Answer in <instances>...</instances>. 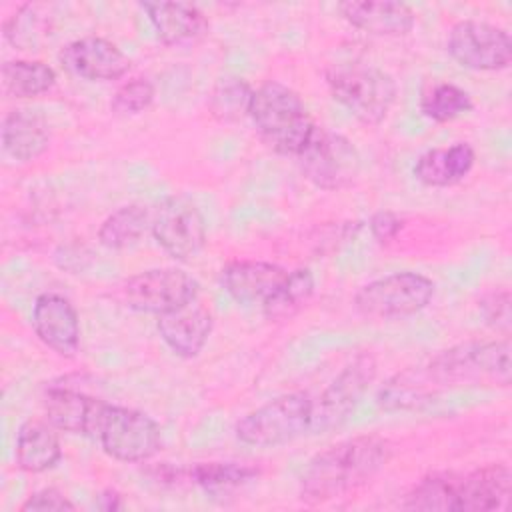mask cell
Here are the masks:
<instances>
[{
  "mask_svg": "<svg viewBox=\"0 0 512 512\" xmlns=\"http://www.w3.org/2000/svg\"><path fill=\"white\" fill-rule=\"evenodd\" d=\"M446 52L462 68L498 72L512 62L510 34L484 20H460L446 36Z\"/></svg>",
  "mask_w": 512,
  "mask_h": 512,
  "instance_id": "7c38bea8",
  "label": "cell"
},
{
  "mask_svg": "<svg viewBox=\"0 0 512 512\" xmlns=\"http://www.w3.org/2000/svg\"><path fill=\"white\" fill-rule=\"evenodd\" d=\"M434 282L412 270L392 272L362 284L354 294V308L370 320H398L422 312L434 298Z\"/></svg>",
  "mask_w": 512,
  "mask_h": 512,
  "instance_id": "52a82bcc",
  "label": "cell"
},
{
  "mask_svg": "<svg viewBox=\"0 0 512 512\" xmlns=\"http://www.w3.org/2000/svg\"><path fill=\"white\" fill-rule=\"evenodd\" d=\"M296 158L302 176L326 192H338L352 186L362 168L360 152L352 140L322 126L314 128Z\"/></svg>",
  "mask_w": 512,
  "mask_h": 512,
  "instance_id": "ba28073f",
  "label": "cell"
},
{
  "mask_svg": "<svg viewBox=\"0 0 512 512\" xmlns=\"http://www.w3.org/2000/svg\"><path fill=\"white\" fill-rule=\"evenodd\" d=\"M156 88L148 78H132L124 82L112 96L110 108L118 116H134L150 108L154 102Z\"/></svg>",
  "mask_w": 512,
  "mask_h": 512,
  "instance_id": "4dcf8cb0",
  "label": "cell"
},
{
  "mask_svg": "<svg viewBox=\"0 0 512 512\" xmlns=\"http://www.w3.org/2000/svg\"><path fill=\"white\" fill-rule=\"evenodd\" d=\"M484 380L510 386V340L464 342L442 350L426 366L392 376L378 392V404L388 412L418 408L440 388Z\"/></svg>",
  "mask_w": 512,
  "mask_h": 512,
  "instance_id": "6da1fadb",
  "label": "cell"
},
{
  "mask_svg": "<svg viewBox=\"0 0 512 512\" xmlns=\"http://www.w3.org/2000/svg\"><path fill=\"white\" fill-rule=\"evenodd\" d=\"M198 280L180 268H150L124 282L122 296L128 308L144 314H166L198 298Z\"/></svg>",
  "mask_w": 512,
  "mask_h": 512,
  "instance_id": "8fae6325",
  "label": "cell"
},
{
  "mask_svg": "<svg viewBox=\"0 0 512 512\" xmlns=\"http://www.w3.org/2000/svg\"><path fill=\"white\" fill-rule=\"evenodd\" d=\"M290 270L264 260H234L220 272L224 292L238 304L260 308L268 304L284 286Z\"/></svg>",
  "mask_w": 512,
  "mask_h": 512,
  "instance_id": "9a60e30c",
  "label": "cell"
},
{
  "mask_svg": "<svg viewBox=\"0 0 512 512\" xmlns=\"http://www.w3.org/2000/svg\"><path fill=\"white\" fill-rule=\"evenodd\" d=\"M152 210L144 204H124L110 212L98 228V240L108 250H124L142 240L150 230Z\"/></svg>",
  "mask_w": 512,
  "mask_h": 512,
  "instance_id": "cb8c5ba5",
  "label": "cell"
},
{
  "mask_svg": "<svg viewBox=\"0 0 512 512\" xmlns=\"http://www.w3.org/2000/svg\"><path fill=\"white\" fill-rule=\"evenodd\" d=\"M90 438H94L112 460L126 464L146 462L162 446V430L152 416L106 400L98 404Z\"/></svg>",
  "mask_w": 512,
  "mask_h": 512,
  "instance_id": "5b68a950",
  "label": "cell"
},
{
  "mask_svg": "<svg viewBox=\"0 0 512 512\" xmlns=\"http://www.w3.org/2000/svg\"><path fill=\"white\" fill-rule=\"evenodd\" d=\"M392 458V444L376 434L340 440L310 458L300 476V498L322 504L370 482Z\"/></svg>",
  "mask_w": 512,
  "mask_h": 512,
  "instance_id": "7a4b0ae2",
  "label": "cell"
},
{
  "mask_svg": "<svg viewBox=\"0 0 512 512\" xmlns=\"http://www.w3.org/2000/svg\"><path fill=\"white\" fill-rule=\"evenodd\" d=\"M190 482L208 494H228L258 476V468L244 462H198L186 470Z\"/></svg>",
  "mask_w": 512,
  "mask_h": 512,
  "instance_id": "484cf974",
  "label": "cell"
},
{
  "mask_svg": "<svg viewBox=\"0 0 512 512\" xmlns=\"http://www.w3.org/2000/svg\"><path fill=\"white\" fill-rule=\"evenodd\" d=\"M474 108L472 96L452 84V82H440L428 88L420 98V112L434 122H450L464 114H468Z\"/></svg>",
  "mask_w": 512,
  "mask_h": 512,
  "instance_id": "f1b7e54d",
  "label": "cell"
},
{
  "mask_svg": "<svg viewBox=\"0 0 512 512\" xmlns=\"http://www.w3.org/2000/svg\"><path fill=\"white\" fill-rule=\"evenodd\" d=\"M342 18L372 36H406L414 24V10L396 0H346L338 4Z\"/></svg>",
  "mask_w": 512,
  "mask_h": 512,
  "instance_id": "d6986e66",
  "label": "cell"
},
{
  "mask_svg": "<svg viewBox=\"0 0 512 512\" xmlns=\"http://www.w3.org/2000/svg\"><path fill=\"white\" fill-rule=\"evenodd\" d=\"M314 294V276L308 268L290 270L284 286L276 296L262 306V312L268 320H284L302 310Z\"/></svg>",
  "mask_w": 512,
  "mask_h": 512,
  "instance_id": "f546056e",
  "label": "cell"
},
{
  "mask_svg": "<svg viewBox=\"0 0 512 512\" xmlns=\"http://www.w3.org/2000/svg\"><path fill=\"white\" fill-rule=\"evenodd\" d=\"M460 474L456 472H434L424 476L406 494L404 508L408 510H440L456 512Z\"/></svg>",
  "mask_w": 512,
  "mask_h": 512,
  "instance_id": "4316f807",
  "label": "cell"
},
{
  "mask_svg": "<svg viewBox=\"0 0 512 512\" xmlns=\"http://www.w3.org/2000/svg\"><path fill=\"white\" fill-rule=\"evenodd\" d=\"M58 62L70 74L90 82L118 80L130 70V58L114 42L100 36L68 42L60 48Z\"/></svg>",
  "mask_w": 512,
  "mask_h": 512,
  "instance_id": "4fadbf2b",
  "label": "cell"
},
{
  "mask_svg": "<svg viewBox=\"0 0 512 512\" xmlns=\"http://www.w3.org/2000/svg\"><path fill=\"white\" fill-rule=\"evenodd\" d=\"M478 310L484 318V322L502 334L510 332L512 324V298L506 288L502 290H492L480 298Z\"/></svg>",
  "mask_w": 512,
  "mask_h": 512,
  "instance_id": "d6a6232c",
  "label": "cell"
},
{
  "mask_svg": "<svg viewBox=\"0 0 512 512\" xmlns=\"http://www.w3.org/2000/svg\"><path fill=\"white\" fill-rule=\"evenodd\" d=\"M326 84L332 98L366 126L380 124L398 96V84L392 74L358 60L328 66Z\"/></svg>",
  "mask_w": 512,
  "mask_h": 512,
  "instance_id": "277c9868",
  "label": "cell"
},
{
  "mask_svg": "<svg viewBox=\"0 0 512 512\" xmlns=\"http://www.w3.org/2000/svg\"><path fill=\"white\" fill-rule=\"evenodd\" d=\"M214 328V316L210 308L198 302V298L178 310L160 314L156 320V330L162 342L176 354L178 358L190 360L196 358Z\"/></svg>",
  "mask_w": 512,
  "mask_h": 512,
  "instance_id": "2e32d148",
  "label": "cell"
},
{
  "mask_svg": "<svg viewBox=\"0 0 512 512\" xmlns=\"http://www.w3.org/2000/svg\"><path fill=\"white\" fill-rule=\"evenodd\" d=\"M150 232L156 244L180 262L194 258L208 238L204 214L182 194L166 196L152 208Z\"/></svg>",
  "mask_w": 512,
  "mask_h": 512,
  "instance_id": "30bf717a",
  "label": "cell"
},
{
  "mask_svg": "<svg viewBox=\"0 0 512 512\" xmlns=\"http://www.w3.org/2000/svg\"><path fill=\"white\" fill-rule=\"evenodd\" d=\"M314 400L306 392H286L244 414L234 436L244 446L276 448L310 432Z\"/></svg>",
  "mask_w": 512,
  "mask_h": 512,
  "instance_id": "8992f818",
  "label": "cell"
},
{
  "mask_svg": "<svg viewBox=\"0 0 512 512\" xmlns=\"http://www.w3.org/2000/svg\"><path fill=\"white\" fill-rule=\"evenodd\" d=\"M100 400L70 386H48L42 404L48 422L56 430L90 438Z\"/></svg>",
  "mask_w": 512,
  "mask_h": 512,
  "instance_id": "7402d4cb",
  "label": "cell"
},
{
  "mask_svg": "<svg viewBox=\"0 0 512 512\" xmlns=\"http://www.w3.org/2000/svg\"><path fill=\"white\" fill-rule=\"evenodd\" d=\"M38 28L40 18L36 14V6L22 4L4 20V38L20 50H30L38 44Z\"/></svg>",
  "mask_w": 512,
  "mask_h": 512,
  "instance_id": "1f68e13d",
  "label": "cell"
},
{
  "mask_svg": "<svg viewBox=\"0 0 512 512\" xmlns=\"http://www.w3.org/2000/svg\"><path fill=\"white\" fill-rule=\"evenodd\" d=\"M376 370L378 364L370 352L354 356L314 400L310 432L326 434L344 426L374 382Z\"/></svg>",
  "mask_w": 512,
  "mask_h": 512,
  "instance_id": "9c48e42d",
  "label": "cell"
},
{
  "mask_svg": "<svg viewBox=\"0 0 512 512\" xmlns=\"http://www.w3.org/2000/svg\"><path fill=\"white\" fill-rule=\"evenodd\" d=\"M474 162V148L468 142H456L422 152L414 162L412 174L428 188H448L462 182L474 168Z\"/></svg>",
  "mask_w": 512,
  "mask_h": 512,
  "instance_id": "44dd1931",
  "label": "cell"
},
{
  "mask_svg": "<svg viewBox=\"0 0 512 512\" xmlns=\"http://www.w3.org/2000/svg\"><path fill=\"white\" fill-rule=\"evenodd\" d=\"M32 328L38 340L64 358L80 348V318L74 304L58 292H42L32 306Z\"/></svg>",
  "mask_w": 512,
  "mask_h": 512,
  "instance_id": "5bb4252c",
  "label": "cell"
},
{
  "mask_svg": "<svg viewBox=\"0 0 512 512\" xmlns=\"http://www.w3.org/2000/svg\"><path fill=\"white\" fill-rule=\"evenodd\" d=\"M404 220L400 218V214L392 212V210H378L370 216L368 220V228L370 234L378 240V242H390L398 236V232L402 230Z\"/></svg>",
  "mask_w": 512,
  "mask_h": 512,
  "instance_id": "e575fe53",
  "label": "cell"
},
{
  "mask_svg": "<svg viewBox=\"0 0 512 512\" xmlns=\"http://www.w3.org/2000/svg\"><path fill=\"white\" fill-rule=\"evenodd\" d=\"M2 152L16 162H32L50 146L48 120L28 108L10 110L2 120Z\"/></svg>",
  "mask_w": 512,
  "mask_h": 512,
  "instance_id": "ffe728a7",
  "label": "cell"
},
{
  "mask_svg": "<svg viewBox=\"0 0 512 512\" xmlns=\"http://www.w3.org/2000/svg\"><path fill=\"white\" fill-rule=\"evenodd\" d=\"M512 474L506 464H484L460 474L456 512H492L508 506Z\"/></svg>",
  "mask_w": 512,
  "mask_h": 512,
  "instance_id": "ac0fdd59",
  "label": "cell"
},
{
  "mask_svg": "<svg viewBox=\"0 0 512 512\" xmlns=\"http://www.w3.org/2000/svg\"><path fill=\"white\" fill-rule=\"evenodd\" d=\"M248 118L270 150L294 158L316 128L300 94L278 80H266L254 88Z\"/></svg>",
  "mask_w": 512,
  "mask_h": 512,
  "instance_id": "3957f363",
  "label": "cell"
},
{
  "mask_svg": "<svg viewBox=\"0 0 512 512\" xmlns=\"http://www.w3.org/2000/svg\"><path fill=\"white\" fill-rule=\"evenodd\" d=\"M76 504L58 488L46 486L36 492H32L22 504V512H62V510H74Z\"/></svg>",
  "mask_w": 512,
  "mask_h": 512,
  "instance_id": "836d02e7",
  "label": "cell"
},
{
  "mask_svg": "<svg viewBox=\"0 0 512 512\" xmlns=\"http://www.w3.org/2000/svg\"><path fill=\"white\" fill-rule=\"evenodd\" d=\"M254 88L236 74L220 76L208 94V110L220 122H238L248 116Z\"/></svg>",
  "mask_w": 512,
  "mask_h": 512,
  "instance_id": "83f0119b",
  "label": "cell"
},
{
  "mask_svg": "<svg viewBox=\"0 0 512 512\" xmlns=\"http://www.w3.org/2000/svg\"><path fill=\"white\" fill-rule=\"evenodd\" d=\"M156 38L166 46L192 44L204 38L210 22L204 12L188 2H140Z\"/></svg>",
  "mask_w": 512,
  "mask_h": 512,
  "instance_id": "e0dca14e",
  "label": "cell"
},
{
  "mask_svg": "<svg viewBox=\"0 0 512 512\" xmlns=\"http://www.w3.org/2000/svg\"><path fill=\"white\" fill-rule=\"evenodd\" d=\"M56 84V72L42 60H8L2 64V86L12 98H36Z\"/></svg>",
  "mask_w": 512,
  "mask_h": 512,
  "instance_id": "d4e9b609",
  "label": "cell"
},
{
  "mask_svg": "<svg viewBox=\"0 0 512 512\" xmlns=\"http://www.w3.org/2000/svg\"><path fill=\"white\" fill-rule=\"evenodd\" d=\"M62 458V444L50 422L30 418L20 424L14 444L16 466L30 474L52 470Z\"/></svg>",
  "mask_w": 512,
  "mask_h": 512,
  "instance_id": "603a6c76",
  "label": "cell"
},
{
  "mask_svg": "<svg viewBox=\"0 0 512 512\" xmlns=\"http://www.w3.org/2000/svg\"><path fill=\"white\" fill-rule=\"evenodd\" d=\"M120 506H122V500L116 490H104L98 496V508H102V510H118Z\"/></svg>",
  "mask_w": 512,
  "mask_h": 512,
  "instance_id": "d590c367",
  "label": "cell"
}]
</instances>
